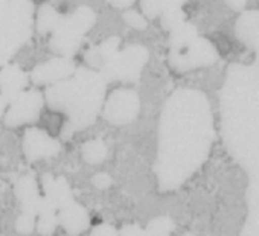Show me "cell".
<instances>
[{
    "label": "cell",
    "instance_id": "obj_22",
    "mask_svg": "<svg viewBox=\"0 0 259 236\" xmlns=\"http://www.w3.org/2000/svg\"><path fill=\"white\" fill-rule=\"evenodd\" d=\"M110 4L116 5V7H126L130 4H133L132 0H110Z\"/></svg>",
    "mask_w": 259,
    "mask_h": 236
},
{
    "label": "cell",
    "instance_id": "obj_8",
    "mask_svg": "<svg viewBox=\"0 0 259 236\" xmlns=\"http://www.w3.org/2000/svg\"><path fill=\"white\" fill-rule=\"evenodd\" d=\"M28 85V75L17 64H7L0 69V95L7 104L14 102Z\"/></svg>",
    "mask_w": 259,
    "mask_h": 236
},
{
    "label": "cell",
    "instance_id": "obj_14",
    "mask_svg": "<svg viewBox=\"0 0 259 236\" xmlns=\"http://www.w3.org/2000/svg\"><path fill=\"white\" fill-rule=\"evenodd\" d=\"M107 156V147L102 140H90L82 147V157L89 163H99Z\"/></svg>",
    "mask_w": 259,
    "mask_h": 236
},
{
    "label": "cell",
    "instance_id": "obj_19",
    "mask_svg": "<svg viewBox=\"0 0 259 236\" xmlns=\"http://www.w3.org/2000/svg\"><path fill=\"white\" fill-rule=\"evenodd\" d=\"M122 236H148V231L141 230L136 225H126L122 228Z\"/></svg>",
    "mask_w": 259,
    "mask_h": 236
},
{
    "label": "cell",
    "instance_id": "obj_12",
    "mask_svg": "<svg viewBox=\"0 0 259 236\" xmlns=\"http://www.w3.org/2000/svg\"><path fill=\"white\" fill-rule=\"evenodd\" d=\"M58 222L60 221L57 216V209L46 197H41L40 207H38V222H37L38 233L43 236H49L51 233H54Z\"/></svg>",
    "mask_w": 259,
    "mask_h": 236
},
{
    "label": "cell",
    "instance_id": "obj_9",
    "mask_svg": "<svg viewBox=\"0 0 259 236\" xmlns=\"http://www.w3.org/2000/svg\"><path fill=\"white\" fill-rule=\"evenodd\" d=\"M14 192L17 200L20 201V207L23 213H31L38 216V207H40V192L38 186L31 175H23L16 181Z\"/></svg>",
    "mask_w": 259,
    "mask_h": 236
},
{
    "label": "cell",
    "instance_id": "obj_1",
    "mask_svg": "<svg viewBox=\"0 0 259 236\" xmlns=\"http://www.w3.org/2000/svg\"><path fill=\"white\" fill-rule=\"evenodd\" d=\"M102 95V78L85 69L78 70L72 78L57 82L46 90L48 104L69 116V122L63 131L64 139L95 121Z\"/></svg>",
    "mask_w": 259,
    "mask_h": 236
},
{
    "label": "cell",
    "instance_id": "obj_15",
    "mask_svg": "<svg viewBox=\"0 0 259 236\" xmlns=\"http://www.w3.org/2000/svg\"><path fill=\"white\" fill-rule=\"evenodd\" d=\"M174 228V222L169 218H157L151 221L148 227V236H169Z\"/></svg>",
    "mask_w": 259,
    "mask_h": 236
},
{
    "label": "cell",
    "instance_id": "obj_5",
    "mask_svg": "<svg viewBox=\"0 0 259 236\" xmlns=\"http://www.w3.org/2000/svg\"><path fill=\"white\" fill-rule=\"evenodd\" d=\"M139 111V99L138 95L128 90L114 91L108 99L104 117L113 124H128L138 116Z\"/></svg>",
    "mask_w": 259,
    "mask_h": 236
},
{
    "label": "cell",
    "instance_id": "obj_3",
    "mask_svg": "<svg viewBox=\"0 0 259 236\" xmlns=\"http://www.w3.org/2000/svg\"><path fill=\"white\" fill-rule=\"evenodd\" d=\"M93 22L95 14L87 7H81L72 16L63 17L61 23L54 31V35L51 38L52 51L64 57L73 55L81 44L84 32H87L92 28Z\"/></svg>",
    "mask_w": 259,
    "mask_h": 236
},
{
    "label": "cell",
    "instance_id": "obj_16",
    "mask_svg": "<svg viewBox=\"0 0 259 236\" xmlns=\"http://www.w3.org/2000/svg\"><path fill=\"white\" fill-rule=\"evenodd\" d=\"M35 215H31V213H23L17 218V222H16V228L19 233H23V234H28L34 230L35 227Z\"/></svg>",
    "mask_w": 259,
    "mask_h": 236
},
{
    "label": "cell",
    "instance_id": "obj_11",
    "mask_svg": "<svg viewBox=\"0 0 259 236\" xmlns=\"http://www.w3.org/2000/svg\"><path fill=\"white\" fill-rule=\"evenodd\" d=\"M58 221L69 234H78L89 227V216L84 207L76 203L64 207L58 213Z\"/></svg>",
    "mask_w": 259,
    "mask_h": 236
},
{
    "label": "cell",
    "instance_id": "obj_6",
    "mask_svg": "<svg viewBox=\"0 0 259 236\" xmlns=\"http://www.w3.org/2000/svg\"><path fill=\"white\" fill-rule=\"evenodd\" d=\"M23 151L28 160L35 162L40 159L52 157L60 153V144L48 133L38 128H29L23 137Z\"/></svg>",
    "mask_w": 259,
    "mask_h": 236
},
{
    "label": "cell",
    "instance_id": "obj_10",
    "mask_svg": "<svg viewBox=\"0 0 259 236\" xmlns=\"http://www.w3.org/2000/svg\"><path fill=\"white\" fill-rule=\"evenodd\" d=\"M43 187H45V197L54 204V207L60 212L64 207L70 206L73 201V195H72V189L69 186V183L60 177V178H54L52 175H45L43 177Z\"/></svg>",
    "mask_w": 259,
    "mask_h": 236
},
{
    "label": "cell",
    "instance_id": "obj_23",
    "mask_svg": "<svg viewBox=\"0 0 259 236\" xmlns=\"http://www.w3.org/2000/svg\"><path fill=\"white\" fill-rule=\"evenodd\" d=\"M5 107H7V101L2 98V95H0V116L4 114V111H5Z\"/></svg>",
    "mask_w": 259,
    "mask_h": 236
},
{
    "label": "cell",
    "instance_id": "obj_17",
    "mask_svg": "<svg viewBox=\"0 0 259 236\" xmlns=\"http://www.w3.org/2000/svg\"><path fill=\"white\" fill-rule=\"evenodd\" d=\"M123 19H125V22H126L130 26H133V28H136V29H145V28H147L145 19H144L141 14L135 13V11L126 13V14L123 16Z\"/></svg>",
    "mask_w": 259,
    "mask_h": 236
},
{
    "label": "cell",
    "instance_id": "obj_21",
    "mask_svg": "<svg viewBox=\"0 0 259 236\" xmlns=\"http://www.w3.org/2000/svg\"><path fill=\"white\" fill-rule=\"evenodd\" d=\"M244 2H245V0H227V4H229L232 8H235V10H239V8L244 5Z\"/></svg>",
    "mask_w": 259,
    "mask_h": 236
},
{
    "label": "cell",
    "instance_id": "obj_24",
    "mask_svg": "<svg viewBox=\"0 0 259 236\" xmlns=\"http://www.w3.org/2000/svg\"><path fill=\"white\" fill-rule=\"evenodd\" d=\"M188 236H189V234H188Z\"/></svg>",
    "mask_w": 259,
    "mask_h": 236
},
{
    "label": "cell",
    "instance_id": "obj_7",
    "mask_svg": "<svg viewBox=\"0 0 259 236\" xmlns=\"http://www.w3.org/2000/svg\"><path fill=\"white\" fill-rule=\"evenodd\" d=\"M75 75V64L69 58H54L38 64L31 72V79L35 84H57Z\"/></svg>",
    "mask_w": 259,
    "mask_h": 236
},
{
    "label": "cell",
    "instance_id": "obj_18",
    "mask_svg": "<svg viewBox=\"0 0 259 236\" xmlns=\"http://www.w3.org/2000/svg\"><path fill=\"white\" fill-rule=\"evenodd\" d=\"M90 236H117V233H116V230H114L113 227L104 224V225H98V227L92 231Z\"/></svg>",
    "mask_w": 259,
    "mask_h": 236
},
{
    "label": "cell",
    "instance_id": "obj_4",
    "mask_svg": "<svg viewBox=\"0 0 259 236\" xmlns=\"http://www.w3.org/2000/svg\"><path fill=\"white\" fill-rule=\"evenodd\" d=\"M43 107V95L37 90L23 91L14 102L8 113L5 114L7 127H20L38 119L40 111Z\"/></svg>",
    "mask_w": 259,
    "mask_h": 236
},
{
    "label": "cell",
    "instance_id": "obj_20",
    "mask_svg": "<svg viewBox=\"0 0 259 236\" xmlns=\"http://www.w3.org/2000/svg\"><path fill=\"white\" fill-rule=\"evenodd\" d=\"M93 184L99 189H105L111 184V178L107 174H98L93 177Z\"/></svg>",
    "mask_w": 259,
    "mask_h": 236
},
{
    "label": "cell",
    "instance_id": "obj_2",
    "mask_svg": "<svg viewBox=\"0 0 259 236\" xmlns=\"http://www.w3.org/2000/svg\"><path fill=\"white\" fill-rule=\"evenodd\" d=\"M31 0H0V67L28 43L32 34Z\"/></svg>",
    "mask_w": 259,
    "mask_h": 236
},
{
    "label": "cell",
    "instance_id": "obj_13",
    "mask_svg": "<svg viewBox=\"0 0 259 236\" xmlns=\"http://www.w3.org/2000/svg\"><path fill=\"white\" fill-rule=\"evenodd\" d=\"M61 20L63 17L51 5H43L37 16V29L40 34L54 32L61 23Z\"/></svg>",
    "mask_w": 259,
    "mask_h": 236
}]
</instances>
